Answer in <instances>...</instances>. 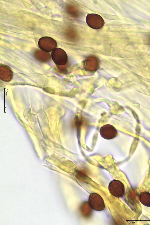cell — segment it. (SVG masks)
I'll return each instance as SVG.
<instances>
[{
	"instance_id": "cell-7",
	"label": "cell",
	"mask_w": 150,
	"mask_h": 225,
	"mask_svg": "<svg viewBox=\"0 0 150 225\" xmlns=\"http://www.w3.org/2000/svg\"><path fill=\"white\" fill-rule=\"evenodd\" d=\"M0 76L1 80L5 82H9L12 79L13 72L9 67L1 64L0 66Z\"/></svg>"
},
{
	"instance_id": "cell-4",
	"label": "cell",
	"mask_w": 150,
	"mask_h": 225,
	"mask_svg": "<svg viewBox=\"0 0 150 225\" xmlns=\"http://www.w3.org/2000/svg\"><path fill=\"white\" fill-rule=\"evenodd\" d=\"M108 189L110 194L116 197H123L125 193L123 184L118 180H113L111 181L108 185Z\"/></svg>"
},
{
	"instance_id": "cell-2",
	"label": "cell",
	"mask_w": 150,
	"mask_h": 225,
	"mask_svg": "<svg viewBox=\"0 0 150 225\" xmlns=\"http://www.w3.org/2000/svg\"><path fill=\"white\" fill-rule=\"evenodd\" d=\"M86 22L89 27L96 30L101 28L105 24L104 20L101 16L96 14H87Z\"/></svg>"
},
{
	"instance_id": "cell-6",
	"label": "cell",
	"mask_w": 150,
	"mask_h": 225,
	"mask_svg": "<svg viewBox=\"0 0 150 225\" xmlns=\"http://www.w3.org/2000/svg\"><path fill=\"white\" fill-rule=\"evenodd\" d=\"M100 133L102 138L107 140L113 139L118 135L116 128L110 124H106L102 126L100 130Z\"/></svg>"
},
{
	"instance_id": "cell-3",
	"label": "cell",
	"mask_w": 150,
	"mask_h": 225,
	"mask_svg": "<svg viewBox=\"0 0 150 225\" xmlns=\"http://www.w3.org/2000/svg\"><path fill=\"white\" fill-rule=\"evenodd\" d=\"M51 57L53 62L58 65H65L68 61L66 52L60 48H56L52 52Z\"/></svg>"
},
{
	"instance_id": "cell-1",
	"label": "cell",
	"mask_w": 150,
	"mask_h": 225,
	"mask_svg": "<svg viewBox=\"0 0 150 225\" xmlns=\"http://www.w3.org/2000/svg\"><path fill=\"white\" fill-rule=\"evenodd\" d=\"M39 48L43 51L49 52H52L57 48V44L56 40L48 36L43 37L40 38L38 42Z\"/></svg>"
},
{
	"instance_id": "cell-5",
	"label": "cell",
	"mask_w": 150,
	"mask_h": 225,
	"mask_svg": "<svg viewBox=\"0 0 150 225\" xmlns=\"http://www.w3.org/2000/svg\"><path fill=\"white\" fill-rule=\"evenodd\" d=\"M88 202L92 208L95 211H102L105 208L104 201L101 196L98 194H91L89 196Z\"/></svg>"
},
{
	"instance_id": "cell-10",
	"label": "cell",
	"mask_w": 150,
	"mask_h": 225,
	"mask_svg": "<svg viewBox=\"0 0 150 225\" xmlns=\"http://www.w3.org/2000/svg\"><path fill=\"white\" fill-rule=\"evenodd\" d=\"M149 42L150 44V38H149Z\"/></svg>"
},
{
	"instance_id": "cell-9",
	"label": "cell",
	"mask_w": 150,
	"mask_h": 225,
	"mask_svg": "<svg viewBox=\"0 0 150 225\" xmlns=\"http://www.w3.org/2000/svg\"><path fill=\"white\" fill-rule=\"evenodd\" d=\"M82 120V118L80 115H76L75 116V123L77 127H80Z\"/></svg>"
},
{
	"instance_id": "cell-8",
	"label": "cell",
	"mask_w": 150,
	"mask_h": 225,
	"mask_svg": "<svg viewBox=\"0 0 150 225\" xmlns=\"http://www.w3.org/2000/svg\"><path fill=\"white\" fill-rule=\"evenodd\" d=\"M140 201L142 204L147 207H150V193L144 191L141 192L139 195Z\"/></svg>"
}]
</instances>
